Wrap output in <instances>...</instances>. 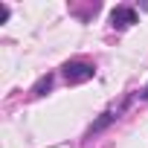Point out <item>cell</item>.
I'll return each mask as SVG.
<instances>
[{
	"label": "cell",
	"mask_w": 148,
	"mask_h": 148,
	"mask_svg": "<svg viewBox=\"0 0 148 148\" xmlns=\"http://www.w3.org/2000/svg\"><path fill=\"white\" fill-rule=\"evenodd\" d=\"M64 76H67V82H87V79H93V67L73 61V64L64 67Z\"/></svg>",
	"instance_id": "cell-1"
},
{
	"label": "cell",
	"mask_w": 148,
	"mask_h": 148,
	"mask_svg": "<svg viewBox=\"0 0 148 148\" xmlns=\"http://www.w3.org/2000/svg\"><path fill=\"white\" fill-rule=\"evenodd\" d=\"M110 21H113V26H128V23H136V15H134V9H113V15H110Z\"/></svg>",
	"instance_id": "cell-2"
},
{
	"label": "cell",
	"mask_w": 148,
	"mask_h": 148,
	"mask_svg": "<svg viewBox=\"0 0 148 148\" xmlns=\"http://www.w3.org/2000/svg\"><path fill=\"white\" fill-rule=\"evenodd\" d=\"M145 96H148V87H145Z\"/></svg>",
	"instance_id": "cell-3"
}]
</instances>
